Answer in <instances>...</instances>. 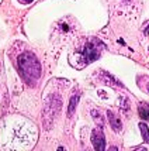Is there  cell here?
<instances>
[{"instance_id":"1","label":"cell","mask_w":149,"mask_h":151,"mask_svg":"<svg viewBox=\"0 0 149 151\" xmlns=\"http://www.w3.org/2000/svg\"><path fill=\"white\" fill-rule=\"evenodd\" d=\"M19 68L28 81H35L41 76V64L31 52H24L20 55Z\"/></svg>"},{"instance_id":"2","label":"cell","mask_w":149,"mask_h":151,"mask_svg":"<svg viewBox=\"0 0 149 151\" xmlns=\"http://www.w3.org/2000/svg\"><path fill=\"white\" fill-rule=\"evenodd\" d=\"M104 48V44L101 42V41H98V40H90L86 45H84V48L80 51V52H78L76 55L78 57H80V61L84 64H89V62H93L94 59H97L98 57H100V52L103 51Z\"/></svg>"},{"instance_id":"3","label":"cell","mask_w":149,"mask_h":151,"mask_svg":"<svg viewBox=\"0 0 149 151\" xmlns=\"http://www.w3.org/2000/svg\"><path fill=\"white\" fill-rule=\"evenodd\" d=\"M91 143H93L94 150L97 151L106 150V138H104V134L101 132V127L93 130V133H91Z\"/></svg>"},{"instance_id":"4","label":"cell","mask_w":149,"mask_h":151,"mask_svg":"<svg viewBox=\"0 0 149 151\" xmlns=\"http://www.w3.org/2000/svg\"><path fill=\"white\" fill-rule=\"evenodd\" d=\"M107 117H108V122H110L113 130H114V132H121V127H123V124H121V120L117 117L113 112H110V110L107 112Z\"/></svg>"},{"instance_id":"5","label":"cell","mask_w":149,"mask_h":151,"mask_svg":"<svg viewBox=\"0 0 149 151\" xmlns=\"http://www.w3.org/2000/svg\"><path fill=\"white\" fill-rule=\"evenodd\" d=\"M138 112H139V116L143 120H149V105L148 103H139Z\"/></svg>"},{"instance_id":"6","label":"cell","mask_w":149,"mask_h":151,"mask_svg":"<svg viewBox=\"0 0 149 151\" xmlns=\"http://www.w3.org/2000/svg\"><path fill=\"white\" fill-rule=\"evenodd\" d=\"M78 102H79V95L76 93L75 96H72L71 102H69V109H68V114H69V116H72V114H73L75 109H76V105H78Z\"/></svg>"},{"instance_id":"7","label":"cell","mask_w":149,"mask_h":151,"mask_svg":"<svg viewBox=\"0 0 149 151\" xmlns=\"http://www.w3.org/2000/svg\"><path fill=\"white\" fill-rule=\"evenodd\" d=\"M139 129H141V133H142V138L145 143H149V129L145 123H139Z\"/></svg>"},{"instance_id":"8","label":"cell","mask_w":149,"mask_h":151,"mask_svg":"<svg viewBox=\"0 0 149 151\" xmlns=\"http://www.w3.org/2000/svg\"><path fill=\"white\" fill-rule=\"evenodd\" d=\"M91 116H93V119H94V122L98 123V127H103L104 122H103V117H101V114H100V113L96 112V110H91Z\"/></svg>"},{"instance_id":"9","label":"cell","mask_w":149,"mask_h":151,"mask_svg":"<svg viewBox=\"0 0 149 151\" xmlns=\"http://www.w3.org/2000/svg\"><path fill=\"white\" fill-rule=\"evenodd\" d=\"M23 1H24V3H31L33 0H23Z\"/></svg>"},{"instance_id":"10","label":"cell","mask_w":149,"mask_h":151,"mask_svg":"<svg viewBox=\"0 0 149 151\" xmlns=\"http://www.w3.org/2000/svg\"><path fill=\"white\" fill-rule=\"evenodd\" d=\"M148 33H149V26L146 27V30H145V34H148Z\"/></svg>"},{"instance_id":"11","label":"cell","mask_w":149,"mask_h":151,"mask_svg":"<svg viewBox=\"0 0 149 151\" xmlns=\"http://www.w3.org/2000/svg\"><path fill=\"white\" fill-rule=\"evenodd\" d=\"M148 92H149V85H148Z\"/></svg>"}]
</instances>
